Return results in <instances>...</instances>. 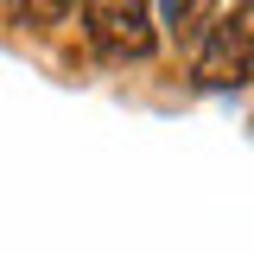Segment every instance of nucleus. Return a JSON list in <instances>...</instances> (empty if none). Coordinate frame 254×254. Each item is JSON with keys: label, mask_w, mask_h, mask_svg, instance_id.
Here are the masks:
<instances>
[{"label": "nucleus", "mask_w": 254, "mask_h": 254, "mask_svg": "<svg viewBox=\"0 0 254 254\" xmlns=\"http://www.w3.org/2000/svg\"><path fill=\"white\" fill-rule=\"evenodd\" d=\"M248 76H254V0H235L229 13H216V26L203 32L197 83L203 89H235Z\"/></svg>", "instance_id": "1"}, {"label": "nucleus", "mask_w": 254, "mask_h": 254, "mask_svg": "<svg viewBox=\"0 0 254 254\" xmlns=\"http://www.w3.org/2000/svg\"><path fill=\"white\" fill-rule=\"evenodd\" d=\"M83 32L102 58H153L159 32H153V0H83Z\"/></svg>", "instance_id": "2"}, {"label": "nucleus", "mask_w": 254, "mask_h": 254, "mask_svg": "<svg viewBox=\"0 0 254 254\" xmlns=\"http://www.w3.org/2000/svg\"><path fill=\"white\" fill-rule=\"evenodd\" d=\"M165 13H172V32L178 38H197V32L216 26V0H165Z\"/></svg>", "instance_id": "3"}, {"label": "nucleus", "mask_w": 254, "mask_h": 254, "mask_svg": "<svg viewBox=\"0 0 254 254\" xmlns=\"http://www.w3.org/2000/svg\"><path fill=\"white\" fill-rule=\"evenodd\" d=\"M70 6H76V0H19V13H26V19H38V26H51V19H64Z\"/></svg>", "instance_id": "4"}]
</instances>
